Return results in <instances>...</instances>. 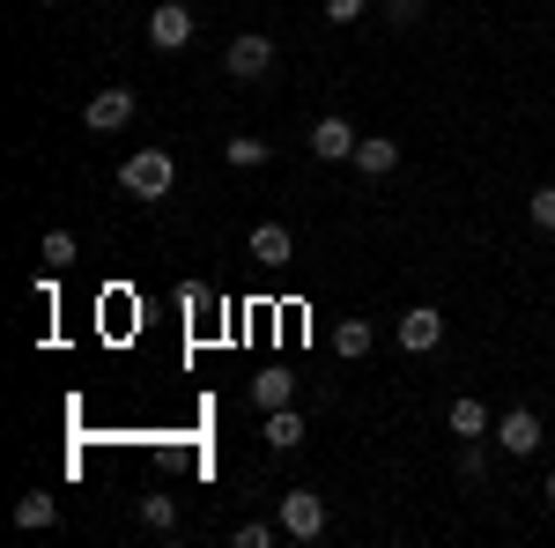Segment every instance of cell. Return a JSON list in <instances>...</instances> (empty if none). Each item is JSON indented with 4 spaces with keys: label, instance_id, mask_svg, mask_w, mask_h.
<instances>
[{
    "label": "cell",
    "instance_id": "6da1fadb",
    "mask_svg": "<svg viewBox=\"0 0 555 548\" xmlns=\"http://www.w3.org/2000/svg\"><path fill=\"white\" fill-rule=\"evenodd\" d=\"M119 186H127V201H171L178 156L164 149V141H149V149H133L127 164H119Z\"/></svg>",
    "mask_w": 555,
    "mask_h": 548
},
{
    "label": "cell",
    "instance_id": "7a4b0ae2",
    "mask_svg": "<svg viewBox=\"0 0 555 548\" xmlns=\"http://www.w3.org/2000/svg\"><path fill=\"white\" fill-rule=\"evenodd\" d=\"M274 60H282V44L267 38V30H237V38L222 44V75H230V82H267Z\"/></svg>",
    "mask_w": 555,
    "mask_h": 548
},
{
    "label": "cell",
    "instance_id": "3957f363",
    "mask_svg": "<svg viewBox=\"0 0 555 548\" xmlns=\"http://www.w3.org/2000/svg\"><path fill=\"white\" fill-rule=\"evenodd\" d=\"M489 445H496V453H512V460H533V453L548 445V422L533 416V408H504L496 430H489Z\"/></svg>",
    "mask_w": 555,
    "mask_h": 548
},
{
    "label": "cell",
    "instance_id": "277c9868",
    "mask_svg": "<svg viewBox=\"0 0 555 548\" xmlns=\"http://www.w3.org/2000/svg\"><path fill=\"white\" fill-rule=\"evenodd\" d=\"M133 112H141V97H133L127 82H104V89L82 104V127H89V133H127Z\"/></svg>",
    "mask_w": 555,
    "mask_h": 548
},
{
    "label": "cell",
    "instance_id": "5b68a950",
    "mask_svg": "<svg viewBox=\"0 0 555 548\" xmlns=\"http://www.w3.org/2000/svg\"><path fill=\"white\" fill-rule=\"evenodd\" d=\"M274 519H282L289 541H319V534H326V497L297 482V489H282V511H274Z\"/></svg>",
    "mask_w": 555,
    "mask_h": 548
},
{
    "label": "cell",
    "instance_id": "8992f818",
    "mask_svg": "<svg viewBox=\"0 0 555 548\" xmlns=\"http://www.w3.org/2000/svg\"><path fill=\"white\" fill-rule=\"evenodd\" d=\"M392 334H400L408 356H437V348H444V311H437V304H408Z\"/></svg>",
    "mask_w": 555,
    "mask_h": 548
},
{
    "label": "cell",
    "instance_id": "52a82bcc",
    "mask_svg": "<svg viewBox=\"0 0 555 548\" xmlns=\"http://www.w3.org/2000/svg\"><path fill=\"white\" fill-rule=\"evenodd\" d=\"M356 141H363V133L348 127L341 112H326V119H311V133H304V149H311L319 164H348V156H356Z\"/></svg>",
    "mask_w": 555,
    "mask_h": 548
},
{
    "label": "cell",
    "instance_id": "ba28073f",
    "mask_svg": "<svg viewBox=\"0 0 555 548\" xmlns=\"http://www.w3.org/2000/svg\"><path fill=\"white\" fill-rule=\"evenodd\" d=\"M193 30H201V23H193L185 0H156V15H149V44H156V52H185Z\"/></svg>",
    "mask_w": 555,
    "mask_h": 548
},
{
    "label": "cell",
    "instance_id": "9c48e42d",
    "mask_svg": "<svg viewBox=\"0 0 555 548\" xmlns=\"http://www.w3.org/2000/svg\"><path fill=\"white\" fill-rule=\"evenodd\" d=\"M245 253H253L259 267H289V259H297V238H289V222H253Z\"/></svg>",
    "mask_w": 555,
    "mask_h": 548
},
{
    "label": "cell",
    "instance_id": "30bf717a",
    "mask_svg": "<svg viewBox=\"0 0 555 548\" xmlns=\"http://www.w3.org/2000/svg\"><path fill=\"white\" fill-rule=\"evenodd\" d=\"M289 400H297V371H289V364H267V371L253 379V408L274 416V408H289Z\"/></svg>",
    "mask_w": 555,
    "mask_h": 548
},
{
    "label": "cell",
    "instance_id": "8fae6325",
    "mask_svg": "<svg viewBox=\"0 0 555 548\" xmlns=\"http://www.w3.org/2000/svg\"><path fill=\"white\" fill-rule=\"evenodd\" d=\"M348 164L363 170V178H392V170H400V141H392V133H363Z\"/></svg>",
    "mask_w": 555,
    "mask_h": 548
},
{
    "label": "cell",
    "instance_id": "7c38bea8",
    "mask_svg": "<svg viewBox=\"0 0 555 548\" xmlns=\"http://www.w3.org/2000/svg\"><path fill=\"white\" fill-rule=\"evenodd\" d=\"M259 437H267V453H304V437H311V430H304L297 400H289V408H274V416H267V430H259Z\"/></svg>",
    "mask_w": 555,
    "mask_h": 548
},
{
    "label": "cell",
    "instance_id": "4fadbf2b",
    "mask_svg": "<svg viewBox=\"0 0 555 548\" xmlns=\"http://www.w3.org/2000/svg\"><path fill=\"white\" fill-rule=\"evenodd\" d=\"M444 422H452V437H489V430H496L489 400H474V393H460V400L444 408Z\"/></svg>",
    "mask_w": 555,
    "mask_h": 548
},
{
    "label": "cell",
    "instance_id": "5bb4252c",
    "mask_svg": "<svg viewBox=\"0 0 555 548\" xmlns=\"http://www.w3.org/2000/svg\"><path fill=\"white\" fill-rule=\"evenodd\" d=\"M371 348H378V327H371V319H341V327H334V356H341V364H363Z\"/></svg>",
    "mask_w": 555,
    "mask_h": 548
},
{
    "label": "cell",
    "instance_id": "9a60e30c",
    "mask_svg": "<svg viewBox=\"0 0 555 548\" xmlns=\"http://www.w3.org/2000/svg\"><path fill=\"white\" fill-rule=\"evenodd\" d=\"M222 164H230V170H259V164H274V141H259V133H230V141H222Z\"/></svg>",
    "mask_w": 555,
    "mask_h": 548
},
{
    "label": "cell",
    "instance_id": "2e32d148",
    "mask_svg": "<svg viewBox=\"0 0 555 548\" xmlns=\"http://www.w3.org/2000/svg\"><path fill=\"white\" fill-rule=\"evenodd\" d=\"M15 526H23V534H44V526H60V497H44V489L15 497Z\"/></svg>",
    "mask_w": 555,
    "mask_h": 548
},
{
    "label": "cell",
    "instance_id": "e0dca14e",
    "mask_svg": "<svg viewBox=\"0 0 555 548\" xmlns=\"http://www.w3.org/2000/svg\"><path fill=\"white\" fill-rule=\"evenodd\" d=\"M133 511H141V526H149V534H178V497H171V489H149Z\"/></svg>",
    "mask_w": 555,
    "mask_h": 548
},
{
    "label": "cell",
    "instance_id": "ac0fdd59",
    "mask_svg": "<svg viewBox=\"0 0 555 548\" xmlns=\"http://www.w3.org/2000/svg\"><path fill=\"white\" fill-rule=\"evenodd\" d=\"M82 259V238L75 230H44V275H67Z\"/></svg>",
    "mask_w": 555,
    "mask_h": 548
},
{
    "label": "cell",
    "instance_id": "d6986e66",
    "mask_svg": "<svg viewBox=\"0 0 555 548\" xmlns=\"http://www.w3.org/2000/svg\"><path fill=\"white\" fill-rule=\"evenodd\" d=\"M274 541H289V534H282V519H245V526L230 534V548H274Z\"/></svg>",
    "mask_w": 555,
    "mask_h": 548
},
{
    "label": "cell",
    "instance_id": "ffe728a7",
    "mask_svg": "<svg viewBox=\"0 0 555 548\" xmlns=\"http://www.w3.org/2000/svg\"><path fill=\"white\" fill-rule=\"evenodd\" d=\"M526 222L555 238V186H533V193H526Z\"/></svg>",
    "mask_w": 555,
    "mask_h": 548
},
{
    "label": "cell",
    "instance_id": "44dd1931",
    "mask_svg": "<svg viewBox=\"0 0 555 548\" xmlns=\"http://www.w3.org/2000/svg\"><path fill=\"white\" fill-rule=\"evenodd\" d=\"M423 8H429V0H378V15L392 23V30H415V23H423Z\"/></svg>",
    "mask_w": 555,
    "mask_h": 548
},
{
    "label": "cell",
    "instance_id": "7402d4cb",
    "mask_svg": "<svg viewBox=\"0 0 555 548\" xmlns=\"http://www.w3.org/2000/svg\"><path fill=\"white\" fill-rule=\"evenodd\" d=\"M326 8V23H363L371 15V0H319Z\"/></svg>",
    "mask_w": 555,
    "mask_h": 548
},
{
    "label": "cell",
    "instance_id": "603a6c76",
    "mask_svg": "<svg viewBox=\"0 0 555 548\" xmlns=\"http://www.w3.org/2000/svg\"><path fill=\"white\" fill-rule=\"evenodd\" d=\"M541 497H548V505H555V467H548V482H541Z\"/></svg>",
    "mask_w": 555,
    "mask_h": 548
},
{
    "label": "cell",
    "instance_id": "cb8c5ba5",
    "mask_svg": "<svg viewBox=\"0 0 555 548\" xmlns=\"http://www.w3.org/2000/svg\"><path fill=\"white\" fill-rule=\"evenodd\" d=\"M38 8H60V0H38Z\"/></svg>",
    "mask_w": 555,
    "mask_h": 548
}]
</instances>
